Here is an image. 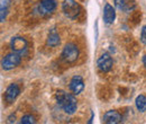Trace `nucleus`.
I'll return each instance as SVG.
<instances>
[{
    "instance_id": "obj_16",
    "label": "nucleus",
    "mask_w": 146,
    "mask_h": 124,
    "mask_svg": "<svg viewBox=\"0 0 146 124\" xmlns=\"http://www.w3.org/2000/svg\"><path fill=\"white\" fill-rule=\"evenodd\" d=\"M115 5H116V7L118 8V9H120V10H125L126 8V2H125V0H115Z\"/></svg>"
},
{
    "instance_id": "obj_2",
    "label": "nucleus",
    "mask_w": 146,
    "mask_h": 124,
    "mask_svg": "<svg viewBox=\"0 0 146 124\" xmlns=\"http://www.w3.org/2000/svg\"><path fill=\"white\" fill-rule=\"evenodd\" d=\"M62 9H63L64 15L71 19L76 18L80 14V6L74 0H64L62 5Z\"/></svg>"
},
{
    "instance_id": "obj_8",
    "label": "nucleus",
    "mask_w": 146,
    "mask_h": 124,
    "mask_svg": "<svg viewBox=\"0 0 146 124\" xmlns=\"http://www.w3.org/2000/svg\"><path fill=\"white\" fill-rule=\"evenodd\" d=\"M56 8L55 0H42L39 5V13L42 15H48L52 14Z\"/></svg>"
},
{
    "instance_id": "obj_18",
    "label": "nucleus",
    "mask_w": 146,
    "mask_h": 124,
    "mask_svg": "<svg viewBox=\"0 0 146 124\" xmlns=\"http://www.w3.org/2000/svg\"><path fill=\"white\" fill-rule=\"evenodd\" d=\"M143 62H144V66L146 67V55L144 56V58H143Z\"/></svg>"
},
{
    "instance_id": "obj_9",
    "label": "nucleus",
    "mask_w": 146,
    "mask_h": 124,
    "mask_svg": "<svg viewBox=\"0 0 146 124\" xmlns=\"http://www.w3.org/2000/svg\"><path fill=\"white\" fill-rule=\"evenodd\" d=\"M104 122L107 124H117L121 122V116L117 111H109L104 115Z\"/></svg>"
},
{
    "instance_id": "obj_7",
    "label": "nucleus",
    "mask_w": 146,
    "mask_h": 124,
    "mask_svg": "<svg viewBox=\"0 0 146 124\" xmlns=\"http://www.w3.org/2000/svg\"><path fill=\"white\" fill-rule=\"evenodd\" d=\"M84 88V82L81 76H74L70 81V89L74 95H79Z\"/></svg>"
},
{
    "instance_id": "obj_14",
    "label": "nucleus",
    "mask_w": 146,
    "mask_h": 124,
    "mask_svg": "<svg viewBox=\"0 0 146 124\" xmlns=\"http://www.w3.org/2000/svg\"><path fill=\"white\" fill-rule=\"evenodd\" d=\"M136 107L139 112H145L146 111V97L144 95H139L136 98Z\"/></svg>"
},
{
    "instance_id": "obj_1",
    "label": "nucleus",
    "mask_w": 146,
    "mask_h": 124,
    "mask_svg": "<svg viewBox=\"0 0 146 124\" xmlns=\"http://www.w3.org/2000/svg\"><path fill=\"white\" fill-rule=\"evenodd\" d=\"M55 97H56L57 104L63 108V111L66 114H73L76 111L78 103L73 95L64 91V90H57Z\"/></svg>"
},
{
    "instance_id": "obj_5",
    "label": "nucleus",
    "mask_w": 146,
    "mask_h": 124,
    "mask_svg": "<svg viewBox=\"0 0 146 124\" xmlns=\"http://www.w3.org/2000/svg\"><path fill=\"white\" fill-rule=\"evenodd\" d=\"M10 48L14 52L24 54L27 50V41L23 37H14L10 42Z\"/></svg>"
},
{
    "instance_id": "obj_13",
    "label": "nucleus",
    "mask_w": 146,
    "mask_h": 124,
    "mask_svg": "<svg viewBox=\"0 0 146 124\" xmlns=\"http://www.w3.org/2000/svg\"><path fill=\"white\" fill-rule=\"evenodd\" d=\"M9 5H10V0H1V3H0V19H1V21H5Z\"/></svg>"
},
{
    "instance_id": "obj_12",
    "label": "nucleus",
    "mask_w": 146,
    "mask_h": 124,
    "mask_svg": "<svg viewBox=\"0 0 146 124\" xmlns=\"http://www.w3.org/2000/svg\"><path fill=\"white\" fill-rule=\"evenodd\" d=\"M58 44H60V36L55 29H52L47 37V45L54 48V46H57Z\"/></svg>"
},
{
    "instance_id": "obj_15",
    "label": "nucleus",
    "mask_w": 146,
    "mask_h": 124,
    "mask_svg": "<svg viewBox=\"0 0 146 124\" xmlns=\"http://www.w3.org/2000/svg\"><path fill=\"white\" fill-rule=\"evenodd\" d=\"M20 123L21 124H33V123H35V120H34V117H33L32 115H25V116L21 117Z\"/></svg>"
},
{
    "instance_id": "obj_6",
    "label": "nucleus",
    "mask_w": 146,
    "mask_h": 124,
    "mask_svg": "<svg viewBox=\"0 0 146 124\" xmlns=\"http://www.w3.org/2000/svg\"><path fill=\"white\" fill-rule=\"evenodd\" d=\"M112 64H113V61H112L111 56L108 53L101 54L100 58L98 59V67L104 72H108V71L111 70Z\"/></svg>"
},
{
    "instance_id": "obj_17",
    "label": "nucleus",
    "mask_w": 146,
    "mask_h": 124,
    "mask_svg": "<svg viewBox=\"0 0 146 124\" xmlns=\"http://www.w3.org/2000/svg\"><path fill=\"white\" fill-rule=\"evenodd\" d=\"M141 41L146 45V26L143 27L142 29V34H141Z\"/></svg>"
},
{
    "instance_id": "obj_3",
    "label": "nucleus",
    "mask_w": 146,
    "mask_h": 124,
    "mask_svg": "<svg viewBox=\"0 0 146 124\" xmlns=\"http://www.w3.org/2000/svg\"><path fill=\"white\" fill-rule=\"evenodd\" d=\"M21 60V54L17 53V52H13V53L8 54L5 56V59L2 60V69L5 70H11L14 68H16L20 63Z\"/></svg>"
},
{
    "instance_id": "obj_10",
    "label": "nucleus",
    "mask_w": 146,
    "mask_h": 124,
    "mask_svg": "<svg viewBox=\"0 0 146 124\" xmlns=\"http://www.w3.org/2000/svg\"><path fill=\"white\" fill-rule=\"evenodd\" d=\"M116 17V11L112 8V6H110L109 3L105 5V9H104V20L106 24H112Z\"/></svg>"
},
{
    "instance_id": "obj_4",
    "label": "nucleus",
    "mask_w": 146,
    "mask_h": 124,
    "mask_svg": "<svg viewBox=\"0 0 146 124\" xmlns=\"http://www.w3.org/2000/svg\"><path fill=\"white\" fill-rule=\"evenodd\" d=\"M79 56V49L76 45H74L73 43H69L64 46L63 52H62V59L65 62H74Z\"/></svg>"
},
{
    "instance_id": "obj_11",
    "label": "nucleus",
    "mask_w": 146,
    "mask_h": 124,
    "mask_svg": "<svg viewBox=\"0 0 146 124\" xmlns=\"http://www.w3.org/2000/svg\"><path fill=\"white\" fill-rule=\"evenodd\" d=\"M19 92H20V89H19V87L16 84L10 85L7 88V90H6V99H7V102H9V103L10 102H14L17 98Z\"/></svg>"
}]
</instances>
